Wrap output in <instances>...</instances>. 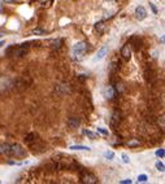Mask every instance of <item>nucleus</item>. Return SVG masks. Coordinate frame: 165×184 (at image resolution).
<instances>
[{"mask_svg":"<svg viewBox=\"0 0 165 184\" xmlns=\"http://www.w3.org/2000/svg\"><path fill=\"white\" fill-rule=\"evenodd\" d=\"M122 158H124V162H125V163H129V162H130L128 154H125V153H124V154H122Z\"/></svg>","mask_w":165,"mask_h":184,"instance_id":"obj_22","label":"nucleus"},{"mask_svg":"<svg viewBox=\"0 0 165 184\" xmlns=\"http://www.w3.org/2000/svg\"><path fill=\"white\" fill-rule=\"evenodd\" d=\"M116 95H117V91H116L112 86H105V87L103 88V96H104L105 99L112 100V99L116 97Z\"/></svg>","mask_w":165,"mask_h":184,"instance_id":"obj_4","label":"nucleus"},{"mask_svg":"<svg viewBox=\"0 0 165 184\" xmlns=\"http://www.w3.org/2000/svg\"><path fill=\"white\" fill-rule=\"evenodd\" d=\"M9 156L12 157H23L25 156V149L21 147L20 144H12L11 145V150H9Z\"/></svg>","mask_w":165,"mask_h":184,"instance_id":"obj_2","label":"nucleus"},{"mask_svg":"<svg viewBox=\"0 0 165 184\" xmlns=\"http://www.w3.org/2000/svg\"><path fill=\"white\" fill-rule=\"evenodd\" d=\"M72 150H91L90 147H85V145H73L70 147Z\"/></svg>","mask_w":165,"mask_h":184,"instance_id":"obj_12","label":"nucleus"},{"mask_svg":"<svg viewBox=\"0 0 165 184\" xmlns=\"http://www.w3.org/2000/svg\"><path fill=\"white\" fill-rule=\"evenodd\" d=\"M120 122H121V113H120L118 110H116L115 113L112 114L111 126H112V127H117V126L120 125Z\"/></svg>","mask_w":165,"mask_h":184,"instance_id":"obj_6","label":"nucleus"},{"mask_svg":"<svg viewBox=\"0 0 165 184\" xmlns=\"http://www.w3.org/2000/svg\"><path fill=\"white\" fill-rule=\"evenodd\" d=\"M139 144H141V143H139L138 139H131V140L128 141V145H129V147H139Z\"/></svg>","mask_w":165,"mask_h":184,"instance_id":"obj_15","label":"nucleus"},{"mask_svg":"<svg viewBox=\"0 0 165 184\" xmlns=\"http://www.w3.org/2000/svg\"><path fill=\"white\" fill-rule=\"evenodd\" d=\"M33 34H34V35H43V34H46V31L40 30V29H35V30L33 31Z\"/></svg>","mask_w":165,"mask_h":184,"instance_id":"obj_19","label":"nucleus"},{"mask_svg":"<svg viewBox=\"0 0 165 184\" xmlns=\"http://www.w3.org/2000/svg\"><path fill=\"white\" fill-rule=\"evenodd\" d=\"M34 136H35V134H29L26 137H25V141H26L27 144H30V143L33 141V140H35V139H33Z\"/></svg>","mask_w":165,"mask_h":184,"instance_id":"obj_17","label":"nucleus"},{"mask_svg":"<svg viewBox=\"0 0 165 184\" xmlns=\"http://www.w3.org/2000/svg\"><path fill=\"white\" fill-rule=\"evenodd\" d=\"M83 134H85V135H87L88 137L91 139V140H95V139L98 137V135L95 134V132H92V131H88V130H85V131H83Z\"/></svg>","mask_w":165,"mask_h":184,"instance_id":"obj_14","label":"nucleus"},{"mask_svg":"<svg viewBox=\"0 0 165 184\" xmlns=\"http://www.w3.org/2000/svg\"><path fill=\"white\" fill-rule=\"evenodd\" d=\"M87 52V43L86 42H78L75 43L73 48H72V56L73 59H82V56H83L85 53Z\"/></svg>","mask_w":165,"mask_h":184,"instance_id":"obj_1","label":"nucleus"},{"mask_svg":"<svg viewBox=\"0 0 165 184\" xmlns=\"http://www.w3.org/2000/svg\"><path fill=\"white\" fill-rule=\"evenodd\" d=\"M156 169L160 171V173H164V169H165V167H164V163L160 162V161H157V162H156Z\"/></svg>","mask_w":165,"mask_h":184,"instance_id":"obj_16","label":"nucleus"},{"mask_svg":"<svg viewBox=\"0 0 165 184\" xmlns=\"http://www.w3.org/2000/svg\"><path fill=\"white\" fill-rule=\"evenodd\" d=\"M150 5H151V8H152V10H154V13L156 14V13H157V9H156V7H155V5L152 4V3H150Z\"/></svg>","mask_w":165,"mask_h":184,"instance_id":"obj_24","label":"nucleus"},{"mask_svg":"<svg viewBox=\"0 0 165 184\" xmlns=\"http://www.w3.org/2000/svg\"><path fill=\"white\" fill-rule=\"evenodd\" d=\"M121 56L124 57L125 60H130V57H131V47H130V44H125V46L122 47Z\"/></svg>","mask_w":165,"mask_h":184,"instance_id":"obj_8","label":"nucleus"},{"mask_svg":"<svg viewBox=\"0 0 165 184\" xmlns=\"http://www.w3.org/2000/svg\"><path fill=\"white\" fill-rule=\"evenodd\" d=\"M81 180H82V183H85V184H96L98 183V178L95 176L94 174H90V173H82Z\"/></svg>","mask_w":165,"mask_h":184,"instance_id":"obj_3","label":"nucleus"},{"mask_svg":"<svg viewBox=\"0 0 165 184\" xmlns=\"http://www.w3.org/2000/svg\"><path fill=\"white\" fill-rule=\"evenodd\" d=\"M2 46H4V42H0V47H2Z\"/></svg>","mask_w":165,"mask_h":184,"instance_id":"obj_27","label":"nucleus"},{"mask_svg":"<svg viewBox=\"0 0 165 184\" xmlns=\"http://www.w3.org/2000/svg\"><path fill=\"white\" fill-rule=\"evenodd\" d=\"M2 36H3V34H0V38H2Z\"/></svg>","mask_w":165,"mask_h":184,"instance_id":"obj_28","label":"nucleus"},{"mask_svg":"<svg viewBox=\"0 0 165 184\" xmlns=\"http://www.w3.org/2000/svg\"><path fill=\"white\" fill-rule=\"evenodd\" d=\"M95 29H96V30L99 31V33H103L104 29H105V22H104V21L98 22L96 25H95Z\"/></svg>","mask_w":165,"mask_h":184,"instance_id":"obj_13","label":"nucleus"},{"mask_svg":"<svg viewBox=\"0 0 165 184\" xmlns=\"http://www.w3.org/2000/svg\"><path fill=\"white\" fill-rule=\"evenodd\" d=\"M156 156H159V157H164V156H165L164 149H159V150L156 152Z\"/></svg>","mask_w":165,"mask_h":184,"instance_id":"obj_21","label":"nucleus"},{"mask_svg":"<svg viewBox=\"0 0 165 184\" xmlns=\"http://www.w3.org/2000/svg\"><path fill=\"white\" fill-rule=\"evenodd\" d=\"M9 150H11V145L4 143L0 145V153H4V154H8L9 156Z\"/></svg>","mask_w":165,"mask_h":184,"instance_id":"obj_11","label":"nucleus"},{"mask_svg":"<svg viewBox=\"0 0 165 184\" xmlns=\"http://www.w3.org/2000/svg\"><path fill=\"white\" fill-rule=\"evenodd\" d=\"M79 125H81V121L77 117H70V118H69V121H68V126L70 129H73V130L74 129H78Z\"/></svg>","mask_w":165,"mask_h":184,"instance_id":"obj_9","label":"nucleus"},{"mask_svg":"<svg viewBox=\"0 0 165 184\" xmlns=\"http://www.w3.org/2000/svg\"><path fill=\"white\" fill-rule=\"evenodd\" d=\"M61 46H62V39H56V40H52L51 42V48L52 49H60L61 48Z\"/></svg>","mask_w":165,"mask_h":184,"instance_id":"obj_10","label":"nucleus"},{"mask_svg":"<svg viewBox=\"0 0 165 184\" xmlns=\"http://www.w3.org/2000/svg\"><path fill=\"white\" fill-rule=\"evenodd\" d=\"M104 156L108 158V160H113V158H115V153H113V152H105Z\"/></svg>","mask_w":165,"mask_h":184,"instance_id":"obj_18","label":"nucleus"},{"mask_svg":"<svg viewBox=\"0 0 165 184\" xmlns=\"http://www.w3.org/2000/svg\"><path fill=\"white\" fill-rule=\"evenodd\" d=\"M121 183H122V184H128V183L130 184V183H131V180H130V179H125V180H121Z\"/></svg>","mask_w":165,"mask_h":184,"instance_id":"obj_25","label":"nucleus"},{"mask_svg":"<svg viewBox=\"0 0 165 184\" xmlns=\"http://www.w3.org/2000/svg\"><path fill=\"white\" fill-rule=\"evenodd\" d=\"M4 3H7V4H13L15 0H4Z\"/></svg>","mask_w":165,"mask_h":184,"instance_id":"obj_26","label":"nucleus"},{"mask_svg":"<svg viewBox=\"0 0 165 184\" xmlns=\"http://www.w3.org/2000/svg\"><path fill=\"white\" fill-rule=\"evenodd\" d=\"M98 131H99V132H101L103 135H108V131H107V130H104V129H101V127H98Z\"/></svg>","mask_w":165,"mask_h":184,"instance_id":"obj_23","label":"nucleus"},{"mask_svg":"<svg viewBox=\"0 0 165 184\" xmlns=\"http://www.w3.org/2000/svg\"><path fill=\"white\" fill-rule=\"evenodd\" d=\"M135 17L138 18L139 21H142V20H144L146 17H147V10H146V8L144 7H137V9H135Z\"/></svg>","mask_w":165,"mask_h":184,"instance_id":"obj_7","label":"nucleus"},{"mask_svg":"<svg viewBox=\"0 0 165 184\" xmlns=\"http://www.w3.org/2000/svg\"><path fill=\"white\" fill-rule=\"evenodd\" d=\"M138 182H141V183L147 182V175H139L138 176Z\"/></svg>","mask_w":165,"mask_h":184,"instance_id":"obj_20","label":"nucleus"},{"mask_svg":"<svg viewBox=\"0 0 165 184\" xmlns=\"http://www.w3.org/2000/svg\"><path fill=\"white\" fill-rule=\"evenodd\" d=\"M108 46H104V47H101L99 51H98V53H96V56L94 57V62H98V61H101L104 59V57L107 56V53H108Z\"/></svg>","mask_w":165,"mask_h":184,"instance_id":"obj_5","label":"nucleus"}]
</instances>
